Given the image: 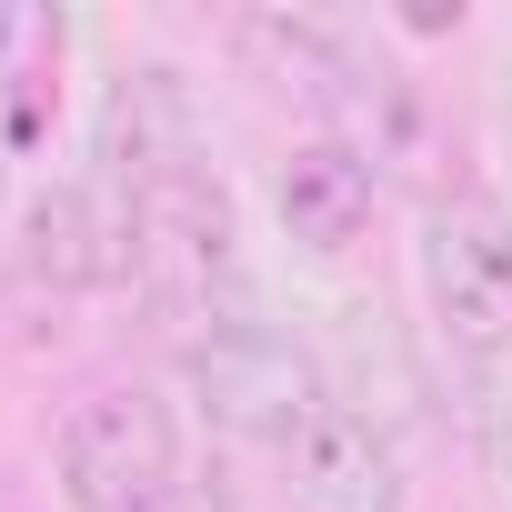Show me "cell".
<instances>
[{"mask_svg": "<svg viewBox=\"0 0 512 512\" xmlns=\"http://www.w3.org/2000/svg\"><path fill=\"white\" fill-rule=\"evenodd\" d=\"M171 512H231V502H201V492H171Z\"/></svg>", "mask_w": 512, "mask_h": 512, "instance_id": "cell-12", "label": "cell"}, {"mask_svg": "<svg viewBox=\"0 0 512 512\" xmlns=\"http://www.w3.org/2000/svg\"><path fill=\"white\" fill-rule=\"evenodd\" d=\"M482 452H492V472H502V482H512V392H502V402H492V422H482Z\"/></svg>", "mask_w": 512, "mask_h": 512, "instance_id": "cell-11", "label": "cell"}, {"mask_svg": "<svg viewBox=\"0 0 512 512\" xmlns=\"http://www.w3.org/2000/svg\"><path fill=\"white\" fill-rule=\"evenodd\" d=\"M21 262L51 292H101L131 272V201H111L101 181H51L21 211Z\"/></svg>", "mask_w": 512, "mask_h": 512, "instance_id": "cell-6", "label": "cell"}, {"mask_svg": "<svg viewBox=\"0 0 512 512\" xmlns=\"http://www.w3.org/2000/svg\"><path fill=\"white\" fill-rule=\"evenodd\" d=\"M0 201H11V161H0Z\"/></svg>", "mask_w": 512, "mask_h": 512, "instance_id": "cell-13", "label": "cell"}, {"mask_svg": "<svg viewBox=\"0 0 512 512\" xmlns=\"http://www.w3.org/2000/svg\"><path fill=\"white\" fill-rule=\"evenodd\" d=\"M231 41L262 61L282 91H302L312 111H332V91L362 71V61H352V41H342L332 21H312V11H241V21H231Z\"/></svg>", "mask_w": 512, "mask_h": 512, "instance_id": "cell-9", "label": "cell"}, {"mask_svg": "<svg viewBox=\"0 0 512 512\" xmlns=\"http://www.w3.org/2000/svg\"><path fill=\"white\" fill-rule=\"evenodd\" d=\"M412 262H422V302H432L442 342L462 362H502L512 352V211L482 191L432 201Z\"/></svg>", "mask_w": 512, "mask_h": 512, "instance_id": "cell-3", "label": "cell"}, {"mask_svg": "<svg viewBox=\"0 0 512 512\" xmlns=\"http://www.w3.org/2000/svg\"><path fill=\"white\" fill-rule=\"evenodd\" d=\"M272 201H282V231H292L302 251H352L362 221H372V171H362L342 141H302V151L282 161Z\"/></svg>", "mask_w": 512, "mask_h": 512, "instance_id": "cell-8", "label": "cell"}, {"mask_svg": "<svg viewBox=\"0 0 512 512\" xmlns=\"http://www.w3.org/2000/svg\"><path fill=\"white\" fill-rule=\"evenodd\" d=\"M292 512H402V452L372 412L332 402L292 442Z\"/></svg>", "mask_w": 512, "mask_h": 512, "instance_id": "cell-7", "label": "cell"}, {"mask_svg": "<svg viewBox=\"0 0 512 512\" xmlns=\"http://www.w3.org/2000/svg\"><path fill=\"white\" fill-rule=\"evenodd\" d=\"M131 272L171 312H211L221 292H241V221L211 171H171L131 191Z\"/></svg>", "mask_w": 512, "mask_h": 512, "instance_id": "cell-4", "label": "cell"}, {"mask_svg": "<svg viewBox=\"0 0 512 512\" xmlns=\"http://www.w3.org/2000/svg\"><path fill=\"white\" fill-rule=\"evenodd\" d=\"M181 382H191V402L231 432V442H302L322 412H332V392H322V362L292 342V332H272V322H211L191 352H181Z\"/></svg>", "mask_w": 512, "mask_h": 512, "instance_id": "cell-2", "label": "cell"}, {"mask_svg": "<svg viewBox=\"0 0 512 512\" xmlns=\"http://www.w3.org/2000/svg\"><path fill=\"white\" fill-rule=\"evenodd\" d=\"M61 11H41V0H0V101H11V131L41 121V81L61 71Z\"/></svg>", "mask_w": 512, "mask_h": 512, "instance_id": "cell-10", "label": "cell"}, {"mask_svg": "<svg viewBox=\"0 0 512 512\" xmlns=\"http://www.w3.org/2000/svg\"><path fill=\"white\" fill-rule=\"evenodd\" d=\"M51 472H61V502H71V512H171V492H181L171 402L141 392V382L81 392V402L61 412Z\"/></svg>", "mask_w": 512, "mask_h": 512, "instance_id": "cell-1", "label": "cell"}, {"mask_svg": "<svg viewBox=\"0 0 512 512\" xmlns=\"http://www.w3.org/2000/svg\"><path fill=\"white\" fill-rule=\"evenodd\" d=\"M91 151H101V181H111V191H151V181H171V171H201V111H191V81L161 71V61L121 71L111 101H101Z\"/></svg>", "mask_w": 512, "mask_h": 512, "instance_id": "cell-5", "label": "cell"}]
</instances>
